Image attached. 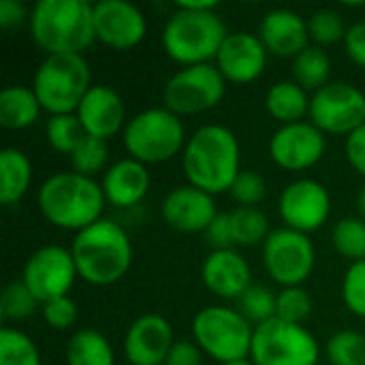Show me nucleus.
Masks as SVG:
<instances>
[{"mask_svg": "<svg viewBox=\"0 0 365 365\" xmlns=\"http://www.w3.org/2000/svg\"><path fill=\"white\" fill-rule=\"evenodd\" d=\"M212 0H182L165 21L160 43L165 53L182 64H214L229 30Z\"/></svg>", "mask_w": 365, "mask_h": 365, "instance_id": "1", "label": "nucleus"}, {"mask_svg": "<svg viewBox=\"0 0 365 365\" xmlns=\"http://www.w3.org/2000/svg\"><path fill=\"white\" fill-rule=\"evenodd\" d=\"M242 150L235 133L222 124H203L186 141L182 169L190 186L216 197L229 192L240 175Z\"/></svg>", "mask_w": 365, "mask_h": 365, "instance_id": "2", "label": "nucleus"}, {"mask_svg": "<svg viewBox=\"0 0 365 365\" xmlns=\"http://www.w3.org/2000/svg\"><path fill=\"white\" fill-rule=\"evenodd\" d=\"M36 203L41 216L51 227L75 233L98 222L107 205L101 182L75 171L49 175L36 192Z\"/></svg>", "mask_w": 365, "mask_h": 365, "instance_id": "3", "label": "nucleus"}, {"mask_svg": "<svg viewBox=\"0 0 365 365\" xmlns=\"http://www.w3.org/2000/svg\"><path fill=\"white\" fill-rule=\"evenodd\" d=\"M71 255L81 280L94 287H109L128 274L133 265V242L115 220L101 218L75 233Z\"/></svg>", "mask_w": 365, "mask_h": 365, "instance_id": "4", "label": "nucleus"}, {"mask_svg": "<svg viewBox=\"0 0 365 365\" xmlns=\"http://www.w3.org/2000/svg\"><path fill=\"white\" fill-rule=\"evenodd\" d=\"M30 36L47 53H79L96 41L92 4L83 0H38L30 11Z\"/></svg>", "mask_w": 365, "mask_h": 365, "instance_id": "5", "label": "nucleus"}, {"mask_svg": "<svg viewBox=\"0 0 365 365\" xmlns=\"http://www.w3.org/2000/svg\"><path fill=\"white\" fill-rule=\"evenodd\" d=\"M186 128L180 115L167 107H150L133 115L124 130L122 143L128 158L148 165H160L178 154L182 156L186 148Z\"/></svg>", "mask_w": 365, "mask_h": 365, "instance_id": "6", "label": "nucleus"}, {"mask_svg": "<svg viewBox=\"0 0 365 365\" xmlns=\"http://www.w3.org/2000/svg\"><path fill=\"white\" fill-rule=\"evenodd\" d=\"M92 86L90 64L79 53L45 56L32 77V90L49 115L75 113Z\"/></svg>", "mask_w": 365, "mask_h": 365, "instance_id": "7", "label": "nucleus"}, {"mask_svg": "<svg viewBox=\"0 0 365 365\" xmlns=\"http://www.w3.org/2000/svg\"><path fill=\"white\" fill-rule=\"evenodd\" d=\"M255 327L240 314L237 308L207 306L192 319V340L205 357L218 364L250 359Z\"/></svg>", "mask_w": 365, "mask_h": 365, "instance_id": "8", "label": "nucleus"}, {"mask_svg": "<svg viewBox=\"0 0 365 365\" xmlns=\"http://www.w3.org/2000/svg\"><path fill=\"white\" fill-rule=\"evenodd\" d=\"M321 346L306 325L272 319L255 327L250 361L255 365H317Z\"/></svg>", "mask_w": 365, "mask_h": 365, "instance_id": "9", "label": "nucleus"}, {"mask_svg": "<svg viewBox=\"0 0 365 365\" xmlns=\"http://www.w3.org/2000/svg\"><path fill=\"white\" fill-rule=\"evenodd\" d=\"M227 94V79L216 64L184 66L173 73L163 88V107L175 115H199L222 103Z\"/></svg>", "mask_w": 365, "mask_h": 365, "instance_id": "10", "label": "nucleus"}, {"mask_svg": "<svg viewBox=\"0 0 365 365\" xmlns=\"http://www.w3.org/2000/svg\"><path fill=\"white\" fill-rule=\"evenodd\" d=\"M263 265L278 287H304L317 265L314 244L306 233L276 229L263 244Z\"/></svg>", "mask_w": 365, "mask_h": 365, "instance_id": "11", "label": "nucleus"}, {"mask_svg": "<svg viewBox=\"0 0 365 365\" xmlns=\"http://www.w3.org/2000/svg\"><path fill=\"white\" fill-rule=\"evenodd\" d=\"M308 120L325 135L349 137L365 124V94L349 81H329L312 94Z\"/></svg>", "mask_w": 365, "mask_h": 365, "instance_id": "12", "label": "nucleus"}, {"mask_svg": "<svg viewBox=\"0 0 365 365\" xmlns=\"http://www.w3.org/2000/svg\"><path fill=\"white\" fill-rule=\"evenodd\" d=\"M77 278L79 274L71 248L43 246L28 257L19 280L43 306L51 299L66 297Z\"/></svg>", "mask_w": 365, "mask_h": 365, "instance_id": "13", "label": "nucleus"}, {"mask_svg": "<svg viewBox=\"0 0 365 365\" xmlns=\"http://www.w3.org/2000/svg\"><path fill=\"white\" fill-rule=\"evenodd\" d=\"M278 214L287 229L310 235L329 220L331 195L319 180L299 178L282 188Z\"/></svg>", "mask_w": 365, "mask_h": 365, "instance_id": "14", "label": "nucleus"}, {"mask_svg": "<svg viewBox=\"0 0 365 365\" xmlns=\"http://www.w3.org/2000/svg\"><path fill=\"white\" fill-rule=\"evenodd\" d=\"M92 17L96 41L115 51L135 49L148 34V19L143 11L126 0L94 2Z\"/></svg>", "mask_w": 365, "mask_h": 365, "instance_id": "15", "label": "nucleus"}, {"mask_svg": "<svg viewBox=\"0 0 365 365\" xmlns=\"http://www.w3.org/2000/svg\"><path fill=\"white\" fill-rule=\"evenodd\" d=\"M327 139L312 122L287 124L274 130L269 139V156L274 165L284 171H306L312 169L325 156Z\"/></svg>", "mask_w": 365, "mask_h": 365, "instance_id": "16", "label": "nucleus"}, {"mask_svg": "<svg viewBox=\"0 0 365 365\" xmlns=\"http://www.w3.org/2000/svg\"><path fill=\"white\" fill-rule=\"evenodd\" d=\"M267 49L259 34L252 32H229L214 64L227 83L246 86L257 81L267 66Z\"/></svg>", "mask_w": 365, "mask_h": 365, "instance_id": "17", "label": "nucleus"}, {"mask_svg": "<svg viewBox=\"0 0 365 365\" xmlns=\"http://www.w3.org/2000/svg\"><path fill=\"white\" fill-rule=\"evenodd\" d=\"M218 214L214 197L190 184L175 186L160 203L165 225L180 233H205Z\"/></svg>", "mask_w": 365, "mask_h": 365, "instance_id": "18", "label": "nucleus"}, {"mask_svg": "<svg viewBox=\"0 0 365 365\" xmlns=\"http://www.w3.org/2000/svg\"><path fill=\"white\" fill-rule=\"evenodd\" d=\"M173 340L171 323L160 314H141L124 334V357L130 365H165Z\"/></svg>", "mask_w": 365, "mask_h": 365, "instance_id": "19", "label": "nucleus"}, {"mask_svg": "<svg viewBox=\"0 0 365 365\" xmlns=\"http://www.w3.org/2000/svg\"><path fill=\"white\" fill-rule=\"evenodd\" d=\"M205 289L220 299H240L255 282L248 261L235 250H210L201 265Z\"/></svg>", "mask_w": 365, "mask_h": 365, "instance_id": "20", "label": "nucleus"}, {"mask_svg": "<svg viewBox=\"0 0 365 365\" xmlns=\"http://www.w3.org/2000/svg\"><path fill=\"white\" fill-rule=\"evenodd\" d=\"M86 135L109 141L126 126V111L122 96L109 86H92L75 111Z\"/></svg>", "mask_w": 365, "mask_h": 365, "instance_id": "21", "label": "nucleus"}, {"mask_svg": "<svg viewBox=\"0 0 365 365\" xmlns=\"http://www.w3.org/2000/svg\"><path fill=\"white\" fill-rule=\"evenodd\" d=\"M259 38L267 53L295 60L310 45L308 19L293 9H274L261 19Z\"/></svg>", "mask_w": 365, "mask_h": 365, "instance_id": "22", "label": "nucleus"}, {"mask_svg": "<svg viewBox=\"0 0 365 365\" xmlns=\"http://www.w3.org/2000/svg\"><path fill=\"white\" fill-rule=\"evenodd\" d=\"M150 171L143 163L133 158H122L107 167L101 180V188L107 205L118 210H128L139 205L150 190Z\"/></svg>", "mask_w": 365, "mask_h": 365, "instance_id": "23", "label": "nucleus"}, {"mask_svg": "<svg viewBox=\"0 0 365 365\" xmlns=\"http://www.w3.org/2000/svg\"><path fill=\"white\" fill-rule=\"evenodd\" d=\"M310 101H312L310 92H306L293 79H287L274 83L267 90L265 109L276 122H280V126H287V124L306 122V118L310 115Z\"/></svg>", "mask_w": 365, "mask_h": 365, "instance_id": "24", "label": "nucleus"}, {"mask_svg": "<svg viewBox=\"0 0 365 365\" xmlns=\"http://www.w3.org/2000/svg\"><path fill=\"white\" fill-rule=\"evenodd\" d=\"M32 184V163L17 148H4L0 152V203H19Z\"/></svg>", "mask_w": 365, "mask_h": 365, "instance_id": "25", "label": "nucleus"}, {"mask_svg": "<svg viewBox=\"0 0 365 365\" xmlns=\"http://www.w3.org/2000/svg\"><path fill=\"white\" fill-rule=\"evenodd\" d=\"M43 107L32 86H6L0 92V124L9 130H24L32 126Z\"/></svg>", "mask_w": 365, "mask_h": 365, "instance_id": "26", "label": "nucleus"}, {"mask_svg": "<svg viewBox=\"0 0 365 365\" xmlns=\"http://www.w3.org/2000/svg\"><path fill=\"white\" fill-rule=\"evenodd\" d=\"M66 365H115V353L107 336L96 329H79L66 344Z\"/></svg>", "mask_w": 365, "mask_h": 365, "instance_id": "27", "label": "nucleus"}, {"mask_svg": "<svg viewBox=\"0 0 365 365\" xmlns=\"http://www.w3.org/2000/svg\"><path fill=\"white\" fill-rule=\"evenodd\" d=\"M331 79V58L325 47L308 45L293 60V81L306 92H319Z\"/></svg>", "mask_w": 365, "mask_h": 365, "instance_id": "28", "label": "nucleus"}, {"mask_svg": "<svg viewBox=\"0 0 365 365\" xmlns=\"http://www.w3.org/2000/svg\"><path fill=\"white\" fill-rule=\"evenodd\" d=\"M231 214L233 240L240 248H250L265 244L269 237V220L259 207H235Z\"/></svg>", "mask_w": 365, "mask_h": 365, "instance_id": "29", "label": "nucleus"}, {"mask_svg": "<svg viewBox=\"0 0 365 365\" xmlns=\"http://www.w3.org/2000/svg\"><path fill=\"white\" fill-rule=\"evenodd\" d=\"M45 137L53 152L71 156L77 150V145L86 139V130L77 113H62V115H49L45 124Z\"/></svg>", "mask_w": 365, "mask_h": 365, "instance_id": "30", "label": "nucleus"}, {"mask_svg": "<svg viewBox=\"0 0 365 365\" xmlns=\"http://www.w3.org/2000/svg\"><path fill=\"white\" fill-rule=\"evenodd\" d=\"M331 244L340 257L351 263L365 261V220L359 216H346L334 225Z\"/></svg>", "mask_w": 365, "mask_h": 365, "instance_id": "31", "label": "nucleus"}, {"mask_svg": "<svg viewBox=\"0 0 365 365\" xmlns=\"http://www.w3.org/2000/svg\"><path fill=\"white\" fill-rule=\"evenodd\" d=\"M0 365H41V353L34 340L17 327L0 329Z\"/></svg>", "mask_w": 365, "mask_h": 365, "instance_id": "32", "label": "nucleus"}, {"mask_svg": "<svg viewBox=\"0 0 365 365\" xmlns=\"http://www.w3.org/2000/svg\"><path fill=\"white\" fill-rule=\"evenodd\" d=\"M276 295L278 293H274L265 284H252L237 299V310L252 327H259V325L276 319Z\"/></svg>", "mask_w": 365, "mask_h": 365, "instance_id": "33", "label": "nucleus"}, {"mask_svg": "<svg viewBox=\"0 0 365 365\" xmlns=\"http://www.w3.org/2000/svg\"><path fill=\"white\" fill-rule=\"evenodd\" d=\"M36 308H41V304L21 280H13L4 287L0 297V317L6 325L30 319Z\"/></svg>", "mask_w": 365, "mask_h": 365, "instance_id": "34", "label": "nucleus"}, {"mask_svg": "<svg viewBox=\"0 0 365 365\" xmlns=\"http://www.w3.org/2000/svg\"><path fill=\"white\" fill-rule=\"evenodd\" d=\"M325 353L331 365H365V336L342 329L327 340Z\"/></svg>", "mask_w": 365, "mask_h": 365, "instance_id": "35", "label": "nucleus"}, {"mask_svg": "<svg viewBox=\"0 0 365 365\" xmlns=\"http://www.w3.org/2000/svg\"><path fill=\"white\" fill-rule=\"evenodd\" d=\"M68 158H71V171L86 178H94L101 171H107L105 169L109 160L107 141L86 135V139L77 145V150Z\"/></svg>", "mask_w": 365, "mask_h": 365, "instance_id": "36", "label": "nucleus"}, {"mask_svg": "<svg viewBox=\"0 0 365 365\" xmlns=\"http://www.w3.org/2000/svg\"><path fill=\"white\" fill-rule=\"evenodd\" d=\"M308 32H310V41H314V45L329 47V45L344 41L349 28L338 11L319 9L308 17Z\"/></svg>", "mask_w": 365, "mask_h": 365, "instance_id": "37", "label": "nucleus"}, {"mask_svg": "<svg viewBox=\"0 0 365 365\" xmlns=\"http://www.w3.org/2000/svg\"><path fill=\"white\" fill-rule=\"evenodd\" d=\"M312 314V297L304 287L280 289L276 295V319L304 325Z\"/></svg>", "mask_w": 365, "mask_h": 365, "instance_id": "38", "label": "nucleus"}, {"mask_svg": "<svg viewBox=\"0 0 365 365\" xmlns=\"http://www.w3.org/2000/svg\"><path fill=\"white\" fill-rule=\"evenodd\" d=\"M229 192L237 207H257L267 195V182L261 173L252 169H242Z\"/></svg>", "mask_w": 365, "mask_h": 365, "instance_id": "39", "label": "nucleus"}, {"mask_svg": "<svg viewBox=\"0 0 365 365\" xmlns=\"http://www.w3.org/2000/svg\"><path fill=\"white\" fill-rule=\"evenodd\" d=\"M342 302L349 312L365 319V261L349 265L342 278Z\"/></svg>", "mask_w": 365, "mask_h": 365, "instance_id": "40", "label": "nucleus"}, {"mask_svg": "<svg viewBox=\"0 0 365 365\" xmlns=\"http://www.w3.org/2000/svg\"><path fill=\"white\" fill-rule=\"evenodd\" d=\"M41 317L45 321V325H49L56 331H66L77 323L79 317V308L77 304L66 295V297H58L51 299L47 304L41 306Z\"/></svg>", "mask_w": 365, "mask_h": 365, "instance_id": "41", "label": "nucleus"}, {"mask_svg": "<svg viewBox=\"0 0 365 365\" xmlns=\"http://www.w3.org/2000/svg\"><path fill=\"white\" fill-rule=\"evenodd\" d=\"M203 235H205V242H207V246L212 250H229V248H235L233 227H231V214L229 212L218 214Z\"/></svg>", "mask_w": 365, "mask_h": 365, "instance_id": "42", "label": "nucleus"}, {"mask_svg": "<svg viewBox=\"0 0 365 365\" xmlns=\"http://www.w3.org/2000/svg\"><path fill=\"white\" fill-rule=\"evenodd\" d=\"M203 355L195 340H175L165 365H203Z\"/></svg>", "mask_w": 365, "mask_h": 365, "instance_id": "43", "label": "nucleus"}, {"mask_svg": "<svg viewBox=\"0 0 365 365\" xmlns=\"http://www.w3.org/2000/svg\"><path fill=\"white\" fill-rule=\"evenodd\" d=\"M344 49L349 58L365 71V19L349 26V32L344 36Z\"/></svg>", "mask_w": 365, "mask_h": 365, "instance_id": "44", "label": "nucleus"}, {"mask_svg": "<svg viewBox=\"0 0 365 365\" xmlns=\"http://www.w3.org/2000/svg\"><path fill=\"white\" fill-rule=\"evenodd\" d=\"M344 152H346L349 165L365 180V124L346 137Z\"/></svg>", "mask_w": 365, "mask_h": 365, "instance_id": "45", "label": "nucleus"}, {"mask_svg": "<svg viewBox=\"0 0 365 365\" xmlns=\"http://www.w3.org/2000/svg\"><path fill=\"white\" fill-rule=\"evenodd\" d=\"M30 21V11L19 0H0V28L13 30Z\"/></svg>", "mask_w": 365, "mask_h": 365, "instance_id": "46", "label": "nucleus"}, {"mask_svg": "<svg viewBox=\"0 0 365 365\" xmlns=\"http://www.w3.org/2000/svg\"><path fill=\"white\" fill-rule=\"evenodd\" d=\"M357 212H359V218L365 220V184L361 186L359 195H357Z\"/></svg>", "mask_w": 365, "mask_h": 365, "instance_id": "47", "label": "nucleus"}, {"mask_svg": "<svg viewBox=\"0 0 365 365\" xmlns=\"http://www.w3.org/2000/svg\"><path fill=\"white\" fill-rule=\"evenodd\" d=\"M222 365H255L250 359H240V361H231V364H222Z\"/></svg>", "mask_w": 365, "mask_h": 365, "instance_id": "48", "label": "nucleus"}]
</instances>
